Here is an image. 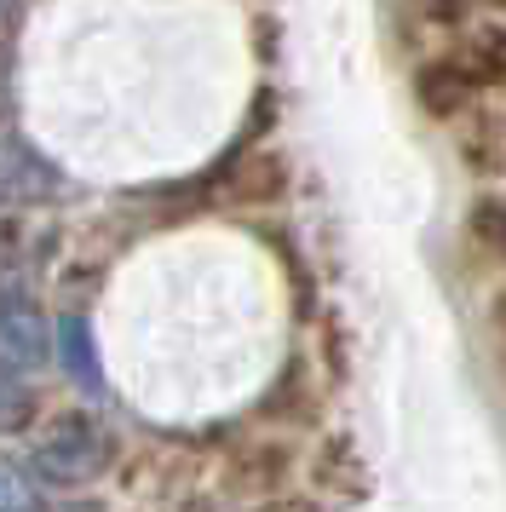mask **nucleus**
Masks as SVG:
<instances>
[{"instance_id":"obj_1","label":"nucleus","mask_w":506,"mask_h":512,"mask_svg":"<svg viewBox=\"0 0 506 512\" xmlns=\"http://www.w3.org/2000/svg\"><path fill=\"white\" fill-rule=\"evenodd\" d=\"M104 461H110V443H104V432L81 415L58 420V426L35 443V472H41L46 484H81V478H92Z\"/></svg>"},{"instance_id":"obj_2","label":"nucleus","mask_w":506,"mask_h":512,"mask_svg":"<svg viewBox=\"0 0 506 512\" xmlns=\"http://www.w3.org/2000/svg\"><path fill=\"white\" fill-rule=\"evenodd\" d=\"M52 351H58V340H52V328H46V317L35 305L29 300L0 305V369L29 380V374H41L52 363Z\"/></svg>"},{"instance_id":"obj_3","label":"nucleus","mask_w":506,"mask_h":512,"mask_svg":"<svg viewBox=\"0 0 506 512\" xmlns=\"http://www.w3.org/2000/svg\"><path fill=\"white\" fill-rule=\"evenodd\" d=\"M414 98H420L426 116H455L472 98V75L460 70V58H437L426 70H414Z\"/></svg>"},{"instance_id":"obj_4","label":"nucleus","mask_w":506,"mask_h":512,"mask_svg":"<svg viewBox=\"0 0 506 512\" xmlns=\"http://www.w3.org/2000/svg\"><path fill=\"white\" fill-rule=\"evenodd\" d=\"M52 340H58V363L69 369V380L98 392L104 386V363H98V346H92V328L81 317H64V323L52 328Z\"/></svg>"},{"instance_id":"obj_5","label":"nucleus","mask_w":506,"mask_h":512,"mask_svg":"<svg viewBox=\"0 0 506 512\" xmlns=\"http://www.w3.org/2000/svg\"><path fill=\"white\" fill-rule=\"evenodd\" d=\"M35 507H41L35 478L18 461H0V512H35Z\"/></svg>"},{"instance_id":"obj_6","label":"nucleus","mask_w":506,"mask_h":512,"mask_svg":"<svg viewBox=\"0 0 506 512\" xmlns=\"http://www.w3.org/2000/svg\"><path fill=\"white\" fill-rule=\"evenodd\" d=\"M472 6H478V0H414V12H420L426 24H460Z\"/></svg>"},{"instance_id":"obj_7","label":"nucleus","mask_w":506,"mask_h":512,"mask_svg":"<svg viewBox=\"0 0 506 512\" xmlns=\"http://www.w3.org/2000/svg\"><path fill=\"white\" fill-rule=\"evenodd\" d=\"M23 409H29V403H23L18 374H6V369H0V426H18V420H23Z\"/></svg>"},{"instance_id":"obj_8","label":"nucleus","mask_w":506,"mask_h":512,"mask_svg":"<svg viewBox=\"0 0 506 512\" xmlns=\"http://www.w3.org/2000/svg\"><path fill=\"white\" fill-rule=\"evenodd\" d=\"M495 323L506 328V288H501V300H495Z\"/></svg>"},{"instance_id":"obj_9","label":"nucleus","mask_w":506,"mask_h":512,"mask_svg":"<svg viewBox=\"0 0 506 512\" xmlns=\"http://www.w3.org/2000/svg\"><path fill=\"white\" fill-rule=\"evenodd\" d=\"M478 6H506V0H478Z\"/></svg>"}]
</instances>
